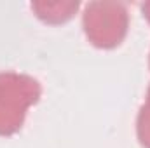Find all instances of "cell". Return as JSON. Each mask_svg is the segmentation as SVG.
I'll list each match as a JSON object with an SVG mask.
<instances>
[{
	"label": "cell",
	"instance_id": "obj_5",
	"mask_svg": "<svg viewBox=\"0 0 150 148\" xmlns=\"http://www.w3.org/2000/svg\"><path fill=\"white\" fill-rule=\"evenodd\" d=\"M142 14H143V18L147 19V23L150 25V0L145 2V4H142Z\"/></svg>",
	"mask_w": 150,
	"mask_h": 148
},
{
	"label": "cell",
	"instance_id": "obj_7",
	"mask_svg": "<svg viewBox=\"0 0 150 148\" xmlns=\"http://www.w3.org/2000/svg\"><path fill=\"white\" fill-rule=\"evenodd\" d=\"M149 68H150V52H149Z\"/></svg>",
	"mask_w": 150,
	"mask_h": 148
},
{
	"label": "cell",
	"instance_id": "obj_6",
	"mask_svg": "<svg viewBox=\"0 0 150 148\" xmlns=\"http://www.w3.org/2000/svg\"><path fill=\"white\" fill-rule=\"evenodd\" d=\"M145 105L150 106V85H149V89H147V94H145Z\"/></svg>",
	"mask_w": 150,
	"mask_h": 148
},
{
	"label": "cell",
	"instance_id": "obj_2",
	"mask_svg": "<svg viewBox=\"0 0 150 148\" xmlns=\"http://www.w3.org/2000/svg\"><path fill=\"white\" fill-rule=\"evenodd\" d=\"M82 30L87 42L96 49L119 47L129 30V11L124 2L94 0L84 5Z\"/></svg>",
	"mask_w": 150,
	"mask_h": 148
},
{
	"label": "cell",
	"instance_id": "obj_1",
	"mask_svg": "<svg viewBox=\"0 0 150 148\" xmlns=\"http://www.w3.org/2000/svg\"><path fill=\"white\" fill-rule=\"evenodd\" d=\"M42 96V85L32 75L0 72V136L7 138L21 131L28 110Z\"/></svg>",
	"mask_w": 150,
	"mask_h": 148
},
{
	"label": "cell",
	"instance_id": "obj_4",
	"mask_svg": "<svg viewBox=\"0 0 150 148\" xmlns=\"http://www.w3.org/2000/svg\"><path fill=\"white\" fill-rule=\"evenodd\" d=\"M136 138L143 148H150V106L145 103L136 115Z\"/></svg>",
	"mask_w": 150,
	"mask_h": 148
},
{
	"label": "cell",
	"instance_id": "obj_3",
	"mask_svg": "<svg viewBox=\"0 0 150 148\" xmlns=\"http://www.w3.org/2000/svg\"><path fill=\"white\" fill-rule=\"evenodd\" d=\"M30 9L42 23L58 26L68 23L74 18L75 12L80 9V4L74 0H56V2L37 0L30 4Z\"/></svg>",
	"mask_w": 150,
	"mask_h": 148
}]
</instances>
